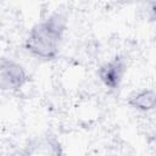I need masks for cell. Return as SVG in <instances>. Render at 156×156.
I'll use <instances>...</instances> for the list:
<instances>
[{
  "label": "cell",
  "instance_id": "6da1fadb",
  "mask_svg": "<svg viewBox=\"0 0 156 156\" xmlns=\"http://www.w3.org/2000/svg\"><path fill=\"white\" fill-rule=\"evenodd\" d=\"M66 28L67 18L63 13L56 12L50 15L29 30L24 41L26 50L32 56L40 60H55L60 54Z\"/></svg>",
  "mask_w": 156,
  "mask_h": 156
},
{
  "label": "cell",
  "instance_id": "7a4b0ae2",
  "mask_svg": "<svg viewBox=\"0 0 156 156\" xmlns=\"http://www.w3.org/2000/svg\"><path fill=\"white\" fill-rule=\"evenodd\" d=\"M28 82V74L24 67L12 60L2 58L0 61V90L17 91Z\"/></svg>",
  "mask_w": 156,
  "mask_h": 156
},
{
  "label": "cell",
  "instance_id": "3957f363",
  "mask_svg": "<svg viewBox=\"0 0 156 156\" xmlns=\"http://www.w3.org/2000/svg\"><path fill=\"white\" fill-rule=\"evenodd\" d=\"M127 72V62L121 56H115L110 61L101 65L98 69V76L102 84L110 90H117Z\"/></svg>",
  "mask_w": 156,
  "mask_h": 156
},
{
  "label": "cell",
  "instance_id": "277c9868",
  "mask_svg": "<svg viewBox=\"0 0 156 156\" xmlns=\"http://www.w3.org/2000/svg\"><path fill=\"white\" fill-rule=\"evenodd\" d=\"M128 105L141 112H147L155 107V93L151 89H144L138 93H134L128 99Z\"/></svg>",
  "mask_w": 156,
  "mask_h": 156
}]
</instances>
